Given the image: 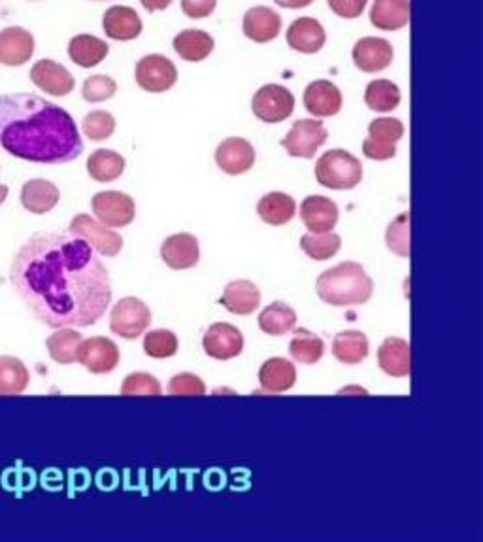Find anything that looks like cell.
Listing matches in <instances>:
<instances>
[{
	"label": "cell",
	"instance_id": "3",
	"mask_svg": "<svg viewBox=\"0 0 483 542\" xmlns=\"http://www.w3.org/2000/svg\"><path fill=\"white\" fill-rule=\"evenodd\" d=\"M317 295L323 303L331 306H359L370 301L374 282L363 265L344 261L333 269L323 272L316 282Z\"/></svg>",
	"mask_w": 483,
	"mask_h": 542
},
{
	"label": "cell",
	"instance_id": "22",
	"mask_svg": "<svg viewBox=\"0 0 483 542\" xmlns=\"http://www.w3.org/2000/svg\"><path fill=\"white\" fill-rule=\"evenodd\" d=\"M327 34L314 17H299L287 29V44L291 50L312 55L325 46Z\"/></svg>",
	"mask_w": 483,
	"mask_h": 542
},
{
	"label": "cell",
	"instance_id": "20",
	"mask_svg": "<svg viewBox=\"0 0 483 542\" xmlns=\"http://www.w3.org/2000/svg\"><path fill=\"white\" fill-rule=\"evenodd\" d=\"M161 259L174 271L193 269L200 259L199 240L189 233L165 238L161 244Z\"/></svg>",
	"mask_w": 483,
	"mask_h": 542
},
{
	"label": "cell",
	"instance_id": "42",
	"mask_svg": "<svg viewBox=\"0 0 483 542\" xmlns=\"http://www.w3.org/2000/svg\"><path fill=\"white\" fill-rule=\"evenodd\" d=\"M84 135L93 142H102L114 135L116 131V118L110 112L104 110H93L85 116L82 121Z\"/></svg>",
	"mask_w": 483,
	"mask_h": 542
},
{
	"label": "cell",
	"instance_id": "30",
	"mask_svg": "<svg viewBox=\"0 0 483 542\" xmlns=\"http://www.w3.org/2000/svg\"><path fill=\"white\" fill-rule=\"evenodd\" d=\"M297 212V203L291 195L282 193V191H272L261 197V201L257 203V214L259 218L272 225V227H280L295 218Z\"/></svg>",
	"mask_w": 483,
	"mask_h": 542
},
{
	"label": "cell",
	"instance_id": "10",
	"mask_svg": "<svg viewBox=\"0 0 483 542\" xmlns=\"http://www.w3.org/2000/svg\"><path fill=\"white\" fill-rule=\"evenodd\" d=\"M93 214L97 220L110 227H127L131 225L136 216V204L127 193L121 191H100L91 201Z\"/></svg>",
	"mask_w": 483,
	"mask_h": 542
},
{
	"label": "cell",
	"instance_id": "9",
	"mask_svg": "<svg viewBox=\"0 0 483 542\" xmlns=\"http://www.w3.org/2000/svg\"><path fill=\"white\" fill-rule=\"evenodd\" d=\"M251 110L265 123H282L293 114L295 97L284 85H263L251 99Z\"/></svg>",
	"mask_w": 483,
	"mask_h": 542
},
{
	"label": "cell",
	"instance_id": "34",
	"mask_svg": "<svg viewBox=\"0 0 483 542\" xmlns=\"http://www.w3.org/2000/svg\"><path fill=\"white\" fill-rule=\"evenodd\" d=\"M333 356L344 365H357L368 356V339L361 331H342L333 340Z\"/></svg>",
	"mask_w": 483,
	"mask_h": 542
},
{
	"label": "cell",
	"instance_id": "43",
	"mask_svg": "<svg viewBox=\"0 0 483 542\" xmlns=\"http://www.w3.org/2000/svg\"><path fill=\"white\" fill-rule=\"evenodd\" d=\"M117 93V84L114 78L106 74L89 76L82 85V95L87 102L110 101Z\"/></svg>",
	"mask_w": 483,
	"mask_h": 542
},
{
	"label": "cell",
	"instance_id": "49",
	"mask_svg": "<svg viewBox=\"0 0 483 542\" xmlns=\"http://www.w3.org/2000/svg\"><path fill=\"white\" fill-rule=\"evenodd\" d=\"M278 6L282 8H289V10H299V8H306L310 6L314 0H274Z\"/></svg>",
	"mask_w": 483,
	"mask_h": 542
},
{
	"label": "cell",
	"instance_id": "25",
	"mask_svg": "<svg viewBox=\"0 0 483 542\" xmlns=\"http://www.w3.org/2000/svg\"><path fill=\"white\" fill-rule=\"evenodd\" d=\"M219 303L236 316H250L261 305V291L250 280H234L223 289Z\"/></svg>",
	"mask_w": 483,
	"mask_h": 542
},
{
	"label": "cell",
	"instance_id": "21",
	"mask_svg": "<svg viewBox=\"0 0 483 542\" xmlns=\"http://www.w3.org/2000/svg\"><path fill=\"white\" fill-rule=\"evenodd\" d=\"M102 29L112 40L129 42L142 33V19L131 6H112L102 16Z\"/></svg>",
	"mask_w": 483,
	"mask_h": 542
},
{
	"label": "cell",
	"instance_id": "44",
	"mask_svg": "<svg viewBox=\"0 0 483 542\" xmlns=\"http://www.w3.org/2000/svg\"><path fill=\"white\" fill-rule=\"evenodd\" d=\"M161 382L150 373L129 374L121 384V395H161Z\"/></svg>",
	"mask_w": 483,
	"mask_h": 542
},
{
	"label": "cell",
	"instance_id": "12",
	"mask_svg": "<svg viewBox=\"0 0 483 542\" xmlns=\"http://www.w3.org/2000/svg\"><path fill=\"white\" fill-rule=\"evenodd\" d=\"M202 348L206 356L217 361H227L244 352V337L240 329L231 323H214L206 329L202 337Z\"/></svg>",
	"mask_w": 483,
	"mask_h": 542
},
{
	"label": "cell",
	"instance_id": "18",
	"mask_svg": "<svg viewBox=\"0 0 483 542\" xmlns=\"http://www.w3.org/2000/svg\"><path fill=\"white\" fill-rule=\"evenodd\" d=\"M34 36L23 27H6L0 31V65L21 67L31 61Z\"/></svg>",
	"mask_w": 483,
	"mask_h": 542
},
{
	"label": "cell",
	"instance_id": "5",
	"mask_svg": "<svg viewBox=\"0 0 483 542\" xmlns=\"http://www.w3.org/2000/svg\"><path fill=\"white\" fill-rule=\"evenodd\" d=\"M151 325V310L138 297H125L112 308L110 329L121 339H138Z\"/></svg>",
	"mask_w": 483,
	"mask_h": 542
},
{
	"label": "cell",
	"instance_id": "23",
	"mask_svg": "<svg viewBox=\"0 0 483 542\" xmlns=\"http://www.w3.org/2000/svg\"><path fill=\"white\" fill-rule=\"evenodd\" d=\"M242 29L253 42L267 44L282 31V17L268 6H255L246 12Z\"/></svg>",
	"mask_w": 483,
	"mask_h": 542
},
{
	"label": "cell",
	"instance_id": "16",
	"mask_svg": "<svg viewBox=\"0 0 483 542\" xmlns=\"http://www.w3.org/2000/svg\"><path fill=\"white\" fill-rule=\"evenodd\" d=\"M338 216V206L329 197L310 195L300 204V220L310 233H331Z\"/></svg>",
	"mask_w": 483,
	"mask_h": 542
},
{
	"label": "cell",
	"instance_id": "24",
	"mask_svg": "<svg viewBox=\"0 0 483 542\" xmlns=\"http://www.w3.org/2000/svg\"><path fill=\"white\" fill-rule=\"evenodd\" d=\"M61 201L59 187L55 186L50 180H29L21 187V204L25 206L27 212L42 216L51 212Z\"/></svg>",
	"mask_w": 483,
	"mask_h": 542
},
{
	"label": "cell",
	"instance_id": "47",
	"mask_svg": "<svg viewBox=\"0 0 483 542\" xmlns=\"http://www.w3.org/2000/svg\"><path fill=\"white\" fill-rule=\"evenodd\" d=\"M180 4L185 16L191 19H204L214 14L217 0H180Z\"/></svg>",
	"mask_w": 483,
	"mask_h": 542
},
{
	"label": "cell",
	"instance_id": "14",
	"mask_svg": "<svg viewBox=\"0 0 483 542\" xmlns=\"http://www.w3.org/2000/svg\"><path fill=\"white\" fill-rule=\"evenodd\" d=\"M393 46L378 36H365L355 42L351 57L355 67L367 74L382 72L393 63Z\"/></svg>",
	"mask_w": 483,
	"mask_h": 542
},
{
	"label": "cell",
	"instance_id": "48",
	"mask_svg": "<svg viewBox=\"0 0 483 542\" xmlns=\"http://www.w3.org/2000/svg\"><path fill=\"white\" fill-rule=\"evenodd\" d=\"M172 0H140V4L148 10V12H161L167 10Z\"/></svg>",
	"mask_w": 483,
	"mask_h": 542
},
{
	"label": "cell",
	"instance_id": "51",
	"mask_svg": "<svg viewBox=\"0 0 483 542\" xmlns=\"http://www.w3.org/2000/svg\"><path fill=\"white\" fill-rule=\"evenodd\" d=\"M346 391H359V393L367 395V390H363V388H344V390L340 391V393H346Z\"/></svg>",
	"mask_w": 483,
	"mask_h": 542
},
{
	"label": "cell",
	"instance_id": "26",
	"mask_svg": "<svg viewBox=\"0 0 483 542\" xmlns=\"http://www.w3.org/2000/svg\"><path fill=\"white\" fill-rule=\"evenodd\" d=\"M378 367L393 378L410 376V344L399 337H387L378 348Z\"/></svg>",
	"mask_w": 483,
	"mask_h": 542
},
{
	"label": "cell",
	"instance_id": "37",
	"mask_svg": "<svg viewBox=\"0 0 483 542\" xmlns=\"http://www.w3.org/2000/svg\"><path fill=\"white\" fill-rule=\"evenodd\" d=\"M365 102L374 112H393L400 104L399 85L391 80H372L365 91Z\"/></svg>",
	"mask_w": 483,
	"mask_h": 542
},
{
	"label": "cell",
	"instance_id": "38",
	"mask_svg": "<svg viewBox=\"0 0 483 542\" xmlns=\"http://www.w3.org/2000/svg\"><path fill=\"white\" fill-rule=\"evenodd\" d=\"M289 352L293 359L302 365H314L325 354V344L314 333L306 329H297L289 344Z\"/></svg>",
	"mask_w": 483,
	"mask_h": 542
},
{
	"label": "cell",
	"instance_id": "8",
	"mask_svg": "<svg viewBox=\"0 0 483 542\" xmlns=\"http://www.w3.org/2000/svg\"><path fill=\"white\" fill-rule=\"evenodd\" d=\"M329 133L323 121L317 119H299L293 123L289 133L282 138V148L291 157L312 159L316 157L317 150L327 142Z\"/></svg>",
	"mask_w": 483,
	"mask_h": 542
},
{
	"label": "cell",
	"instance_id": "15",
	"mask_svg": "<svg viewBox=\"0 0 483 542\" xmlns=\"http://www.w3.org/2000/svg\"><path fill=\"white\" fill-rule=\"evenodd\" d=\"M216 163L225 174L238 176L255 165V148L246 138L231 136L225 138L216 150Z\"/></svg>",
	"mask_w": 483,
	"mask_h": 542
},
{
	"label": "cell",
	"instance_id": "33",
	"mask_svg": "<svg viewBox=\"0 0 483 542\" xmlns=\"http://www.w3.org/2000/svg\"><path fill=\"white\" fill-rule=\"evenodd\" d=\"M297 325V312L291 306L285 305L282 301H276L268 305L259 314V327L263 333L272 337H282L295 329Z\"/></svg>",
	"mask_w": 483,
	"mask_h": 542
},
{
	"label": "cell",
	"instance_id": "13",
	"mask_svg": "<svg viewBox=\"0 0 483 542\" xmlns=\"http://www.w3.org/2000/svg\"><path fill=\"white\" fill-rule=\"evenodd\" d=\"M76 359L89 373H112L119 365V348L114 340L93 337V339L82 340Z\"/></svg>",
	"mask_w": 483,
	"mask_h": 542
},
{
	"label": "cell",
	"instance_id": "2",
	"mask_svg": "<svg viewBox=\"0 0 483 542\" xmlns=\"http://www.w3.org/2000/svg\"><path fill=\"white\" fill-rule=\"evenodd\" d=\"M0 146L19 159L48 165L70 163L84 152L67 110L31 93L0 97Z\"/></svg>",
	"mask_w": 483,
	"mask_h": 542
},
{
	"label": "cell",
	"instance_id": "50",
	"mask_svg": "<svg viewBox=\"0 0 483 542\" xmlns=\"http://www.w3.org/2000/svg\"><path fill=\"white\" fill-rule=\"evenodd\" d=\"M8 193H10V189H8V186L0 184V206H2V204H4V201L8 199Z\"/></svg>",
	"mask_w": 483,
	"mask_h": 542
},
{
	"label": "cell",
	"instance_id": "7",
	"mask_svg": "<svg viewBox=\"0 0 483 542\" xmlns=\"http://www.w3.org/2000/svg\"><path fill=\"white\" fill-rule=\"evenodd\" d=\"M134 80L148 93H165L178 82V68L165 55L151 53L136 63Z\"/></svg>",
	"mask_w": 483,
	"mask_h": 542
},
{
	"label": "cell",
	"instance_id": "41",
	"mask_svg": "<svg viewBox=\"0 0 483 542\" xmlns=\"http://www.w3.org/2000/svg\"><path fill=\"white\" fill-rule=\"evenodd\" d=\"M387 248L399 257H410V212L400 214L391 221L385 233Z\"/></svg>",
	"mask_w": 483,
	"mask_h": 542
},
{
	"label": "cell",
	"instance_id": "45",
	"mask_svg": "<svg viewBox=\"0 0 483 542\" xmlns=\"http://www.w3.org/2000/svg\"><path fill=\"white\" fill-rule=\"evenodd\" d=\"M170 395H204L206 384L200 380L197 374L180 373L172 376L168 382Z\"/></svg>",
	"mask_w": 483,
	"mask_h": 542
},
{
	"label": "cell",
	"instance_id": "32",
	"mask_svg": "<svg viewBox=\"0 0 483 542\" xmlns=\"http://www.w3.org/2000/svg\"><path fill=\"white\" fill-rule=\"evenodd\" d=\"M125 157L114 150H97L87 159V172L99 184L116 182L125 172Z\"/></svg>",
	"mask_w": 483,
	"mask_h": 542
},
{
	"label": "cell",
	"instance_id": "40",
	"mask_svg": "<svg viewBox=\"0 0 483 542\" xmlns=\"http://www.w3.org/2000/svg\"><path fill=\"white\" fill-rule=\"evenodd\" d=\"M180 348L178 337L168 329H153L144 337V352L153 359L176 356Z\"/></svg>",
	"mask_w": 483,
	"mask_h": 542
},
{
	"label": "cell",
	"instance_id": "36",
	"mask_svg": "<svg viewBox=\"0 0 483 542\" xmlns=\"http://www.w3.org/2000/svg\"><path fill=\"white\" fill-rule=\"evenodd\" d=\"M82 333L68 329V327H59L51 337L46 340V348L50 352V357L59 363V365H70L76 361L78 348L82 344Z\"/></svg>",
	"mask_w": 483,
	"mask_h": 542
},
{
	"label": "cell",
	"instance_id": "1",
	"mask_svg": "<svg viewBox=\"0 0 483 542\" xmlns=\"http://www.w3.org/2000/svg\"><path fill=\"white\" fill-rule=\"evenodd\" d=\"M10 282L38 322L89 327L112 303V280L85 238L70 231L36 233L14 255Z\"/></svg>",
	"mask_w": 483,
	"mask_h": 542
},
{
	"label": "cell",
	"instance_id": "31",
	"mask_svg": "<svg viewBox=\"0 0 483 542\" xmlns=\"http://www.w3.org/2000/svg\"><path fill=\"white\" fill-rule=\"evenodd\" d=\"M214 38L200 29H185L174 38V51L189 63L204 61L214 51Z\"/></svg>",
	"mask_w": 483,
	"mask_h": 542
},
{
	"label": "cell",
	"instance_id": "4",
	"mask_svg": "<svg viewBox=\"0 0 483 542\" xmlns=\"http://www.w3.org/2000/svg\"><path fill=\"white\" fill-rule=\"evenodd\" d=\"M316 180L327 189H353L363 182V165L346 150H331L317 159Z\"/></svg>",
	"mask_w": 483,
	"mask_h": 542
},
{
	"label": "cell",
	"instance_id": "29",
	"mask_svg": "<svg viewBox=\"0 0 483 542\" xmlns=\"http://www.w3.org/2000/svg\"><path fill=\"white\" fill-rule=\"evenodd\" d=\"M108 44L93 34H78L68 42V57L82 68L100 65L108 55Z\"/></svg>",
	"mask_w": 483,
	"mask_h": 542
},
{
	"label": "cell",
	"instance_id": "17",
	"mask_svg": "<svg viewBox=\"0 0 483 542\" xmlns=\"http://www.w3.org/2000/svg\"><path fill=\"white\" fill-rule=\"evenodd\" d=\"M31 80L33 84L46 91L51 97H67L68 93L74 89V76L68 72L67 68L51 59H42L31 68Z\"/></svg>",
	"mask_w": 483,
	"mask_h": 542
},
{
	"label": "cell",
	"instance_id": "11",
	"mask_svg": "<svg viewBox=\"0 0 483 542\" xmlns=\"http://www.w3.org/2000/svg\"><path fill=\"white\" fill-rule=\"evenodd\" d=\"M70 233L85 238L91 244V248L104 257H116L123 250L121 235H117L114 229L102 225L100 221L87 214H78L76 218H72Z\"/></svg>",
	"mask_w": 483,
	"mask_h": 542
},
{
	"label": "cell",
	"instance_id": "35",
	"mask_svg": "<svg viewBox=\"0 0 483 542\" xmlns=\"http://www.w3.org/2000/svg\"><path fill=\"white\" fill-rule=\"evenodd\" d=\"M29 382L31 374L19 357L0 356V395H19Z\"/></svg>",
	"mask_w": 483,
	"mask_h": 542
},
{
	"label": "cell",
	"instance_id": "19",
	"mask_svg": "<svg viewBox=\"0 0 483 542\" xmlns=\"http://www.w3.org/2000/svg\"><path fill=\"white\" fill-rule=\"evenodd\" d=\"M342 91L329 80H316L304 91V106L316 118H331L342 110Z\"/></svg>",
	"mask_w": 483,
	"mask_h": 542
},
{
	"label": "cell",
	"instance_id": "28",
	"mask_svg": "<svg viewBox=\"0 0 483 542\" xmlns=\"http://www.w3.org/2000/svg\"><path fill=\"white\" fill-rule=\"evenodd\" d=\"M297 382V369L284 357L267 359L259 371V384L270 393H282L291 390Z\"/></svg>",
	"mask_w": 483,
	"mask_h": 542
},
{
	"label": "cell",
	"instance_id": "6",
	"mask_svg": "<svg viewBox=\"0 0 483 542\" xmlns=\"http://www.w3.org/2000/svg\"><path fill=\"white\" fill-rule=\"evenodd\" d=\"M404 136V125L397 118H378L368 125L363 153L372 161H387L397 155V142Z\"/></svg>",
	"mask_w": 483,
	"mask_h": 542
},
{
	"label": "cell",
	"instance_id": "27",
	"mask_svg": "<svg viewBox=\"0 0 483 542\" xmlns=\"http://www.w3.org/2000/svg\"><path fill=\"white\" fill-rule=\"evenodd\" d=\"M410 21V0H374L370 23L380 31H399Z\"/></svg>",
	"mask_w": 483,
	"mask_h": 542
},
{
	"label": "cell",
	"instance_id": "39",
	"mask_svg": "<svg viewBox=\"0 0 483 542\" xmlns=\"http://www.w3.org/2000/svg\"><path fill=\"white\" fill-rule=\"evenodd\" d=\"M342 246V238L336 233H308L300 238V248L314 261H327L338 254Z\"/></svg>",
	"mask_w": 483,
	"mask_h": 542
},
{
	"label": "cell",
	"instance_id": "46",
	"mask_svg": "<svg viewBox=\"0 0 483 542\" xmlns=\"http://www.w3.org/2000/svg\"><path fill=\"white\" fill-rule=\"evenodd\" d=\"M368 0H327L329 8L334 14L344 19H357L363 16L365 8H367Z\"/></svg>",
	"mask_w": 483,
	"mask_h": 542
}]
</instances>
